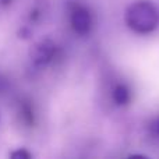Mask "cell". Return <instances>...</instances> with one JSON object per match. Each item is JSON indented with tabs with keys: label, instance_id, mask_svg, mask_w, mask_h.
<instances>
[{
	"label": "cell",
	"instance_id": "277c9868",
	"mask_svg": "<svg viewBox=\"0 0 159 159\" xmlns=\"http://www.w3.org/2000/svg\"><path fill=\"white\" fill-rule=\"evenodd\" d=\"M112 96H113V101H115L116 105L124 106V105H127L130 102V89L123 84L116 85V88L113 89Z\"/></svg>",
	"mask_w": 159,
	"mask_h": 159
},
{
	"label": "cell",
	"instance_id": "7a4b0ae2",
	"mask_svg": "<svg viewBox=\"0 0 159 159\" xmlns=\"http://www.w3.org/2000/svg\"><path fill=\"white\" fill-rule=\"evenodd\" d=\"M70 24L78 35H87L92 28V16L85 6L74 4L70 11Z\"/></svg>",
	"mask_w": 159,
	"mask_h": 159
},
{
	"label": "cell",
	"instance_id": "6da1fadb",
	"mask_svg": "<svg viewBox=\"0 0 159 159\" xmlns=\"http://www.w3.org/2000/svg\"><path fill=\"white\" fill-rule=\"evenodd\" d=\"M124 21L134 32L149 34L159 25V11L148 0H137L127 7Z\"/></svg>",
	"mask_w": 159,
	"mask_h": 159
},
{
	"label": "cell",
	"instance_id": "3957f363",
	"mask_svg": "<svg viewBox=\"0 0 159 159\" xmlns=\"http://www.w3.org/2000/svg\"><path fill=\"white\" fill-rule=\"evenodd\" d=\"M56 50H57V48H56L55 42L50 39H43L32 48L31 59L36 66H46L56 56Z\"/></svg>",
	"mask_w": 159,
	"mask_h": 159
},
{
	"label": "cell",
	"instance_id": "5b68a950",
	"mask_svg": "<svg viewBox=\"0 0 159 159\" xmlns=\"http://www.w3.org/2000/svg\"><path fill=\"white\" fill-rule=\"evenodd\" d=\"M10 158L13 159H31L32 158V154L30 151H27L25 148H20L17 151H13L10 154Z\"/></svg>",
	"mask_w": 159,
	"mask_h": 159
},
{
	"label": "cell",
	"instance_id": "8992f818",
	"mask_svg": "<svg viewBox=\"0 0 159 159\" xmlns=\"http://www.w3.org/2000/svg\"><path fill=\"white\" fill-rule=\"evenodd\" d=\"M154 131H155V134L159 137V117L155 120V123H154Z\"/></svg>",
	"mask_w": 159,
	"mask_h": 159
}]
</instances>
